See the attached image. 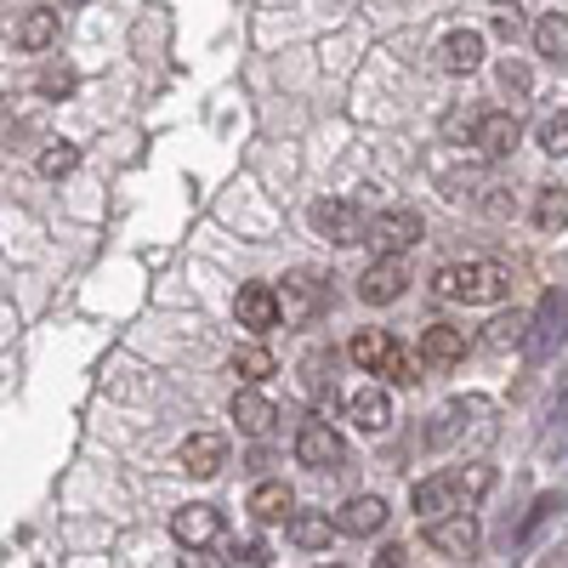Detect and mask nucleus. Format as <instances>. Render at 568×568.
<instances>
[{"mask_svg":"<svg viewBox=\"0 0 568 568\" xmlns=\"http://www.w3.org/2000/svg\"><path fill=\"white\" fill-rule=\"evenodd\" d=\"M511 273L500 262H455V267H438L433 273V291L444 302H466V307H484V302H500L506 296Z\"/></svg>","mask_w":568,"mask_h":568,"instance_id":"obj_1","label":"nucleus"},{"mask_svg":"<svg viewBox=\"0 0 568 568\" xmlns=\"http://www.w3.org/2000/svg\"><path fill=\"white\" fill-rule=\"evenodd\" d=\"M420 216L415 211H382V216H369L364 222V245L375 256H404L409 245H420Z\"/></svg>","mask_w":568,"mask_h":568,"instance_id":"obj_2","label":"nucleus"},{"mask_svg":"<svg viewBox=\"0 0 568 568\" xmlns=\"http://www.w3.org/2000/svg\"><path fill=\"white\" fill-rule=\"evenodd\" d=\"M296 460L313 466V471H342L347 466V444H342V433L329 420H307L296 433Z\"/></svg>","mask_w":568,"mask_h":568,"instance_id":"obj_3","label":"nucleus"},{"mask_svg":"<svg viewBox=\"0 0 568 568\" xmlns=\"http://www.w3.org/2000/svg\"><path fill=\"white\" fill-rule=\"evenodd\" d=\"M409 291V262L404 256H375L369 267H364V278H358V296L369 302V307H387V302H398Z\"/></svg>","mask_w":568,"mask_h":568,"instance_id":"obj_4","label":"nucleus"},{"mask_svg":"<svg viewBox=\"0 0 568 568\" xmlns=\"http://www.w3.org/2000/svg\"><path fill=\"white\" fill-rule=\"evenodd\" d=\"M307 222L324 233L329 245H364V216H358L353 200H318L307 211Z\"/></svg>","mask_w":568,"mask_h":568,"instance_id":"obj_5","label":"nucleus"},{"mask_svg":"<svg viewBox=\"0 0 568 568\" xmlns=\"http://www.w3.org/2000/svg\"><path fill=\"white\" fill-rule=\"evenodd\" d=\"M426 546L444 551V557H471L478 551V517L449 511V517H438V524H426Z\"/></svg>","mask_w":568,"mask_h":568,"instance_id":"obj_6","label":"nucleus"},{"mask_svg":"<svg viewBox=\"0 0 568 568\" xmlns=\"http://www.w3.org/2000/svg\"><path fill=\"white\" fill-rule=\"evenodd\" d=\"M171 535L187 546V551H194V546H211V540H222V511L216 506H176L171 511Z\"/></svg>","mask_w":568,"mask_h":568,"instance_id":"obj_7","label":"nucleus"},{"mask_svg":"<svg viewBox=\"0 0 568 568\" xmlns=\"http://www.w3.org/2000/svg\"><path fill=\"white\" fill-rule=\"evenodd\" d=\"M517 142H524L517 114H484L478 120V136H471V149H478L484 160H506V154H517Z\"/></svg>","mask_w":568,"mask_h":568,"instance_id":"obj_8","label":"nucleus"},{"mask_svg":"<svg viewBox=\"0 0 568 568\" xmlns=\"http://www.w3.org/2000/svg\"><path fill=\"white\" fill-rule=\"evenodd\" d=\"M233 313H240L245 329H256V336H262V329H273V324L284 318V302H278L273 284H245L240 302H233Z\"/></svg>","mask_w":568,"mask_h":568,"instance_id":"obj_9","label":"nucleus"},{"mask_svg":"<svg viewBox=\"0 0 568 568\" xmlns=\"http://www.w3.org/2000/svg\"><path fill=\"white\" fill-rule=\"evenodd\" d=\"M438 69L444 74H471V69H478L484 63V34L478 29H455V34H444L438 40Z\"/></svg>","mask_w":568,"mask_h":568,"instance_id":"obj_10","label":"nucleus"},{"mask_svg":"<svg viewBox=\"0 0 568 568\" xmlns=\"http://www.w3.org/2000/svg\"><path fill=\"white\" fill-rule=\"evenodd\" d=\"M284 318H291V324H307L329 296H324V284H318V273H291V278H284Z\"/></svg>","mask_w":568,"mask_h":568,"instance_id":"obj_11","label":"nucleus"},{"mask_svg":"<svg viewBox=\"0 0 568 568\" xmlns=\"http://www.w3.org/2000/svg\"><path fill=\"white\" fill-rule=\"evenodd\" d=\"M222 466H227V438L194 433V438L182 444V471H187V478H216Z\"/></svg>","mask_w":568,"mask_h":568,"instance_id":"obj_12","label":"nucleus"},{"mask_svg":"<svg viewBox=\"0 0 568 568\" xmlns=\"http://www.w3.org/2000/svg\"><path fill=\"white\" fill-rule=\"evenodd\" d=\"M455 495H460V478H420V484L409 489V506L426 517V524H438V517L460 511V506H455Z\"/></svg>","mask_w":568,"mask_h":568,"instance_id":"obj_13","label":"nucleus"},{"mask_svg":"<svg viewBox=\"0 0 568 568\" xmlns=\"http://www.w3.org/2000/svg\"><path fill=\"white\" fill-rule=\"evenodd\" d=\"M382 524H387V500H382V495H353V500L336 511V529H342V535H358V540L375 535Z\"/></svg>","mask_w":568,"mask_h":568,"instance_id":"obj_14","label":"nucleus"},{"mask_svg":"<svg viewBox=\"0 0 568 568\" xmlns=\"http://www.w3.org/2000/svg\"><path fill=\"white\" fill-rule=\"evenodd\" d=\"M347 420L358 426V433H387L393 426V398L382 387H364V393L347 398Z\"/></svg>","mask_w":568,"mask_h":568,"instance_id":"obj_15","label":"nucleus"},{"mask_svg":"<svg viewBox=\"0 0 568 568\" xmlns=\"http://www.w3.org/2000/svg\"><path fill=\"white\" fill-rule=\"evenodd\" d=\"M251 517L256 524H291L296 517V495H291V484H256L251 489Z\"/></svg>","mask_w":568,"mask_h":568,"instance_id":"obj_16","label":"nucleus"},{"mask_svg":"<svg viewBox=\"0 0 568 568\" xmlns=\"http://www.w3.org/2000/svg\"><path fill=\"white\" fill-rule=\"evenodd\" d=\"M460 353H466V329H455V324H433V329H420V364L449 369Z\"/></svg>","mask_w":568,"mask_h":568,"instance_id":"obj_17","label":"nucleus"},{"mask_svg":"<svg viewBox=\"0 0 568 568\" xmlns=\"http://www.w3.org/2000/svg\"><path fill=\"white\" fill-rule=\"evenodd\" d=\"M233 420H240V433H245V438H267V433H273V420H278V409H273L262 393L245 387V393H233Z\"/></svg>","mask_w":568,"mask_h":568,"instance_id":"obj_18","label":"nucleus"},{"mask_svg":"<svg viewBox=\"0 0 568 568\" xmlns=\"http://www.w3.org/2000/svg\"><path fill=\"white\" fill-rule=\"evenodd\" d=\"M393 347H398V342L387 336V329H358V336L347 342L353 364H358V369H369V375H375V369H382V364L393 358Z\"/></svg>","mask_w":568,"mask_h":568,"instance_id":"obj_19","label":"nucleus"},{"mask_svg":"<svg viewBox=\"0 0 568 568\" xmlns=\"http://www.w3.org/2000/svg\"><path fill=\"white\" fill-rule=\"evenodd\" d=\"M52 40H58V12H52V7H34V12L18 23V45H23V52H45Z\"/></svg>","mask_w":568,"mask_h":568,"instance_id":"obj_20","label":"nucleus"},{"mask_svg":"<svg viewBox=\"0 0 568 568\" xmlns=\"http://www.w3.org/2000/svg\"><path fill=\"white\" fill-rule=\"evenodd\" d=\"M529 329H535V336H529V353H535V358H540V353H551V342L562 336V296H557V291L540 302V318H535Z\"/></svg>","mask_w":568,"mask_h":568,"instance_id":"obj_21","label":"nucleus"},{"mask_svg":"<svg viewBox=\"0 0 568 568\" xmlns=\"http://www.w3.org/2000/svg\"><path fill=\"white\" fill-rule=\"evenodd\" d=\"M284 529H291V540H296L302 551H318V546H329V535H342L336 524H329V517H307V511H296Z\"/></svg>","mask_w":568,"mask_h":568,"instance_id":"obj_22","label":"nucleus"},{"mask_svg":"<svg viewBox=\"0 0 568 568\" xmlns=\"http://www.w3.org/2000/svg\"><path fill=\"white\" fill-rule=\"evenodd\" d=\"M535 45H540V58L568 63V18H562V12H546V18L535 23Z\"/></svg>","mask_w":568,"mask_h":568,"instance_id":"obj_23","label":"nucleus"},{"mask_svg":"<svg viewBox=\"0 0 568 568\" xmlns=\"http://www.w3.org/2000/svg\"><path fill=\"white\" fill-rule=\"evenodd\" d=\"M273 369H278V358H273L267 347H256V342H251V347H240V353H233V375H240V382H245V387H256V382H267V375H273Z\"/></svg>","mask_w":568,"mask_h":568,"instance_id":"obj_24","label":"nucleus"},{"mask_svg":"<svg viewBox=\"0 0 568 568\" xmlns=\"http://www.w3.org/2000/svg\"><path fill=\"white\" fill-rule=\"evenodd\" d=\"M535 227L540 233H562L568 227V194L562 187H540L535 194Z\"/></svg>","mask_w":568,"mask_h":568,"instance_id":"obj_25","label":"nucleus"},{"mask_svg":"<svg viewBox=\"0 0 568 568\" xmlns=\"http://www.w3.org/2000/svg\"><path fill=\"white\" fill-rule=\"evenodd\" d=\"M535 136H540V149H546L551 160H562V154H568V109H557V114H546Z\"/></svg>","mask_w":568,"mask_h":568,"instance_id":"obj_26","label":"nucleus"},{"mask_svg":"<svg viewBox=\"0 0 568 568\" xmlns=\"http://www.w3.org/2000/svg\"><path fill=\"white\" fill-rule=\"evenodd\" d=\"M80 85V74L69 63H52V69H40V98H69V91Z\"/></svg>","mask_w":568,"mask_h":568,"instance_id":"obj_27","label":"nucleus"},{"mask_svg":"<svg viewBox=\"0 0 568 568\" xmlns=\"http://www.w3.org/2000/svg\"><path fill=\"white\" fill-rule=\"evenodd\" d=\"M80 165V154H74V142H52V149L40 154V176H69Z\"/></svg>","mask_w":568,"mask_h":568,"instance_id":"obj_28","label":"nucleus"},{"mask_svg":"<svg viewBox=\"0 0 568 568\" xmlns=\"http://www.w3.org/2000/svg\"><path fill=\"white\" fill-rule=\"evenodd\" d=\"M375 375H382V382H393V387H409V382H420V375H415V358H409L404 347H393V358H387L382 369H375Z\"/></svg>","mask_w":568,"mask_h":568,"instance_id":"obj_29","label":"nucleus"},{"mask_svg":"<svg viewBox=\"0 0 568 568\" xmlns=\"http://www.w3.org/2000/svg\"><path fill=\"white\" fill-rule=\"evenodd\" d=\"M524 329H529V318H524V313L495 318V324H489V342H495V347H511V342H524Z\"/></svg>","mask_w":568,"mask_h":568,"instance_id":"obj_30","label":"nucleus"},{"mask_svg":"<svg viewBox=\"0 0 568 568\" xmlns=\"http://www.w3.org/2000/svg\"><path fill=\"white\" fill-rule=\"evenodd\" d=\"M500 85H506V91H529V69L517 63V58H506V63H500Z\"/></svg>","mask_w":568,"mask_h":568,"instance_id":"obj_31","label":"nucleus"},{"mask_svg":"<svg viewBox=\"0 0 568 568\" xmlns=\"http://www.w3.org/2000/svg\"><path fill=\"white\" fill-rule=\"evenodd\" d=\"M495 34H500V40H517V34H524V18H517L511 7H500V12H495Z\"/></svg>","mask_w":568,"mask_h":568,"instance_id":"obj_32","label":"nucleus"},{"mask_svg":"<svg viewBox=\"0 0 568 568\" xmlns=\"http://www.w3.org/2000/svg\"><path fill=\"white\" fill-rule=\"evenodd\" d=\"M182 568H227V562H222V557H211L205 546H194V551L182 557Z\"/></svg>","mask_w":568,"mask_h":568,"instance_id":"obj_33","label":"nucleus"},{"mask_svg":"<svg viewBox=\"0 0 568 568\" xmlns=\"http://www.w3.org/2000/svg\"><path fill=\"white\" fill-rule=\"evenodd\" d=\"M233 557H245V562H267V546H262V540H245Z\"/></svg>","mask_w":568,"mask_h":568,"instance_id":"obj_34","label":"nucleus"},{"mask_svg":"<svg viewBox=\"0 0 568 568\" xmlns=\"http://www.w3.org/2000/svg\"><path fill=\"white\" fill-rule=\"evenodd\" d=\"M382 568H404V551L393 546V551H382Z\"/></svg>","mask_w":568,"mask_h":568,"instance_id":"obj_35","label":"nucleus"},{"mask_svg":"<svg viewBox=\"0 0 568 568\" xmlns=\"http://www.w3.org/2000/svg\"><path fill=\"white\" fill-rule=\"evenodd\" d=\"M318 568H336V562H318Z\"/></svg>","mask_w":568,"mask_h":568,"instance_id":"obj_36","label":"nucleus"}]
</instances>
